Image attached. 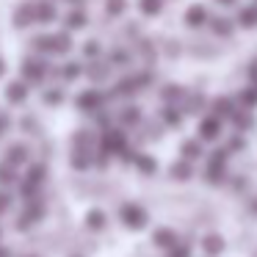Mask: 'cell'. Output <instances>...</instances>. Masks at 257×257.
Returning <instances> with one entry per match:
<instances>
[{
	"mask_svg": "<svg viewBox=\"0 0 257 257\" xmlns=\"http://www.w3.org/2000/svg\"><path fill=\"white\" fill-rule=\"evenodd\" d=\"M119 218H122L124 224H127L130 229H141L147 224V210L141 205H133V202H127V205L119 207Z\"/></svg>",
	"mask_w": 257,
	"mask_h": 257,
	"instance_id": "cell-1",
	"label": "cell"
},
{
	"mask_svg": "<svg viewBox=\"0 0 257 257\" xmlns=\"http://www.w3.org/2000/svg\"><path fill=\"white\" fill-rule=\"evenodd\" d=\"M100 147L105 155H119V152H124V136L119 130H108V133H102Z\"/></svg>",
	"mask_w": 257,
	"mask_h": 257,
	"instance_id": "cell-2",
	"label": "cell"
},
{
	"mask_svg": "<svg viewBox=\"0 0 257 257\" xmlns=\"http://www.w3.org/2000/svg\"><path fill=\"white\" fill-rule=\"evenodd\" d=\"M23 78L36 83V80L45 78V61H36V58H25L23 61Z\"/></svg>",
	"mask_w": 257,
	"mask_h": 257,
	"instance_id": "cell-3",
	"label": "cell"
},
{
	"mask_svg": "<svg viewBox=\"0 0 257 257\" xmlns=\"http://www.w3.org/2000/svg\"><path fill=\"white\" fill-rule=\"evenodd\" d=\"M100 105H102V94L97 89H89V91H83V94L78 97V108H80V111H97Z\"/></svg>",
	"mask_w": 257,
	"mask_h": 257,
	"instance_id": "cell-4",
	"label": "cell"
},
{
	"mask_svg": "<svg viewBox=\"0 0 257 257\" xmlns=\"http://www.w3.org/2000/svg\"><path fill=\"white\" fill-rule=\"evenodd\" d=\"M207 9L205 6H188L185 9V23L191 25V28H199V25H205L207 23Z\"/></svg>",
	"mask_w": 257,
	"mask_h": 257,
	"instance_id": "cell-5",
	"label": "cell"
},
{
	"mask_svg": "<svg viewBox=\"0 0 257 257\" xmlns=\"http://www.w3.org/2000/svg\"><path fill=\"white\" fill-rule=\"evenodd\" d=\"M152 240H155V246H161V249H172V246H177V243H180V240H177V235H174L169 227H161V229H155V235H152Z\"/></svg>",
	"mask_w": 257,
	"mask_h": 257,
	"instance_id": "cell-6",
	"label": "cell"
},
{
	"mask_svg": "<svg viewBox=\"0 0 257 257\" xmlns=\"http://www.w3.org/2000/svg\"><path fill=\"white\" fill-rule=\"evenodd\" d=\"M34 20H36V6H31V3L20 6L17 14H14V23H17V28H28Z\"/></svg>",
	"mask_w": 257,
	"mask_h": 257,
	"instance_id": "cell-7",
	"label": "cell"
},
{
	"mask_svg": "<svg viewBox=\"0 0 257 257\" xmlns=\"http://www.w3.org/2000/svg\"><path fill=\"white\" fill-rule=\"evenodd\" d=\"M218 130H221V124H218V116L202 119V124H199V136H202V139H207V141L218 139Z\"/></svg>",
	"mask_w": 257,
	"mask_h": 257,
	"instance_id": "cell-8",
	"label": "cell"
},
{
	"mask_svg": "<svg viewBox=\"0 0 257 257\" xmlns=\"http://www.w3.org/2000/svg\"><path fill=\"white\" fill-rule=\"evenodd\" d=\"M213 111H216L218 119H232L235 116V102L227 100V97H218V100L213 102Z\"/></svg>",
	"mask_w": 257,
	"mask_h": 257,
	"instance_id": "cell-9",
	"label": "cell"
},
{
	"mask_svg": "<svg viewBox=\"0 0 257 257\" xmlns=\"http://www.w3.org/2000/svg\"><path fill=\"white\" fill-rule=\"evenodd\" d=\"M39 218H42V205H39V202H34V205H31V199H28V207H25V213L20 216V227L36 224Z\"/></svg>",
	"mask_w": 257,
	"mask_h": 257,
	"instance_id": "cell-10",
	"label": "cell"
},
{
	"mask_svg": "<svg viewBox=\"0 0 257 257\" xmlns=\"http://www.w3.org/2000/svg\"><path fill=\"white\" fill-rule=\"evenodd\" d=\"M25 97H28V86L25 83H9V89H6V100L9 102H23Z\"/></svg>",
	"mask_w": 257,
	"mask_h": 257,
	"instance_id": "cell-11",
	"label": "cell"
},
{
	"mask_svg": "<svg viewBox=\"0 0 257 257\" xmlns=\"http://www.w3.org/2000/svg\"><path fill=\"white\" fill-rule=\"evenodd\" d=\"M6 161L9 163H14V166H20V163H25V161H28V150H25V147L23 144H12V147H9V152H6Z\"/></svg>",
	"mask_w": 257,
	"mask_h": 257,
	"instance_id": "cell-12",
	"label": "cell"
},
{
	"mask_svg": "<svg viewBox=\"0 0 257 257\" xmlns=\"http://www.w3.org/2000/svg\"><path fill=\"white\" fill-rule=\"evenodd\" d=\"M69 47H72V42H69V34H67V31H61V34H53V50H56L58 56L69 53Z\"/></svg>",
	"mask_w": 257,
	"mask_h": 257,
	"instance_id": "cell-13",
	"label": "cell"
},
{
	"mask_svg": "<svg viewBox=\"0 0 257 257\" xmlns=\"http://www.w3.org/2000/svg\"><path fill=\"white\" fill-rule=\"evenodd\" d=\"M238 23L243 25V28H254V25H257V6H246V9H240Z\"/></svg>",
	"mask_w": 257,
	"mask_h": 257,
	"instance_id": "cell-14",
	"label": "cell"
},
{
	"mask_svg": "<svg viewBox=\"0 0 257 257\" xmlns=\"http://www.w3.org/2000/svg\"><path fill=\"white\" fill-rule=\"evenodd\" d=\"M202 246H205L207 254H218V251L224 249V238H221V235H205Z\"/></svg>",
	"mask_w": 257,
	"mask_h": 257,
	"instance_id": "cell-15",
	"label": "cell"
},
{
	"mask_svg": "<svg viewBox=\"0 0 257 257\" xmlns=\"http://www.w3.org/2000/svg\"><path fill=\"white\" fill-rule=\"evenodd\" d=\"M53 20H56V6L39 3V6H36V23H53Z\"/></svg>",
	"mask_w": 257,
	"mask_h": 257,
	"instance_id": "cell-16",
	"label": "cell"
},
{
	"mask_svg": "<svg viewBox=\"0 0 257 257\" xmlns=\"http://www.w3.org/2000/svg\"><path fill=\"white\" fill-rule=\"evenodd\" d=\"M172 177L174 180H191V161H185V158H183V161L174 163V166H172Z\"/></svg>",
	"mask_w": 257,
	"mask_h": 257,
	"instance_id": "cell-17",
	"label": "cell"
},
{
	"mask_svg": "<svg viewBox=\"0 0 257 257\" xmlns=\"http://www.w3.org/2000/svg\"><path fill=\"white\" fill-rule=\"evenodd\" d=\"M139 9H141V14H147V17H155V14L163 9V0H139Z\"/></svg>",
	"mask_w": 257,
	"mask_h": 257,
	"instance_id": "cell-18",
	"label": "cell"
},
{
	"mask_svg": "<svg viewBox=\"0 0 257 257\" xmlns=\"http://www.w3.org/2000/svg\"><path fill=\"white\" fill-rule=\"evenodd\" d=\"M14 180H17V174H14V163L3 161L0 163V185H12Z\"/></svg>",
	"mask_w": 257,
	"mask_h": 257,
	"instance_id": "cell-19",
	"label": "cell"
},
{
	"mask_svg": "<svg viewBox=\"0 0 257 257\" xmlns=\"http://www.w3.org/2000/svg\"><path fill=\"white\" fill-rule=\"evenodd\" d=\"M232 122H235V127H238V130H246V127H251V124H254V119H251L249 108H246V111H235Z\"/></svg>",
	"mask_w": 257,
	"mask_h": 257,
	"instance_id": "cell-20",
	"label": "cell"
},
{
	"mask_svg": "<svg viewBox=\"0 0 257 257\" xmlns=\"http://www.w3.org/2000/svg\"><path fill=\"white\" fill-rule=\"evenodd\" d=\"M183 158H185V161H196V158H202L199 141H185V144H183Z\"/></svg>",
	"mask_w": 257,
	"mask_h": 257,
	"instance_id": "cell-21",
	"label": "cell"
},
{
	"mask_svg": "<svg viewBox=\"0 0 257 257\" xmlns=\"http://www.w3.org/2000/svg\"><path fill=\"white\" fill-rule=\"evenodd\" d=\"M86 25V14L83 12H69L67 14V31H78Z\"/></svg>",
	"mask_w": 257,
	"mask_h": 257,
	"instance_id": "cell-22",
	"label": "cell"
},
{
	"mask_svg": "<svg viewBox=\"0 0 257 257\" xmlns=\"http://www.w3.org/2000/svg\"><path fill=\"white\" fill-rule=\"evenodd\" d=\"M86 224H89V229H102V227H105V213H102V210H91L89 216H86Z\"/></svg>",
	"mask_w": 257,
	"mask_h": 257,
	"instance_id": "cell-23",
	"label": "cell"
},
{
	"mask_svg": "<svg viewBox=\"0 0 257 257\" xmlns=\"http://www.w3.org/2000/svg\"><path fill=\"white\" fill-rule=\"evenodd\" d=\"M136 166H139V172H144V174H155V161H152L150 155H139L136 158Z\"/></svg>",
	"mask_w": 257,
	"mask_h": 257,
	"instance_id": "cell-24",
	"label": "cell"
},
{
	"mask_svg": "<svg viewBox=\"0 0 257 257\" xmlns=\"http://www.w3.org/2000/svg\"><path fill=\"white\" fill-rule=\"evenodd\" d=\"M240 105H243V108H254L257 105V89H243V91H240Z\"/></svg>",
	"mask_w": 257,
	"mask_h": 257,
	"instance_id": "cell-25",
	"label": "cell"
},
{
	"mask_svg": "<svg viewBox=\"0 0 257 257\" xmlns=\"http://www.w3.org/2000/svg\"><path fill=\"white\" fill-rule=\"evenodd\" d=\"M213 31H216L218 36H229L232 34V25H229V20L218 17V20H213Z\"/></svg>",
	"mask_w": 257,
	"mask_h": 257,
	"instance_id": "cell-26",
	"label": "cell"
},
{
	"mask_svg": "<svg viewBox=\"0 0 257 257\" xmlns=\"http://www.w3.org/2000/svg\"><path fill=\"white\" fill-rule=\"evenodd\" d=\"M183 94H185V91L180 89V86H166V89L161 91V97H163V100H166V102H174V100H180V97H183Z\"/></svg>",
	"mask_w": 257,
	"mask_h": 257,
	"instance_id": "cell-27",
	"label": "cell"
},
{
	"mask_svg": "<svg viewBox=\"0 0 257 257\" xmlns=\"http://www.w3.org/2000/svg\"><path fill=\"white\" fill-rule=\"evenodd\" d=\"M34 45H36V50H39V53H56V50H53V36H36Z\"/></svg>",
	"mask_w": 257,
	"mask_h": 257,
	"instance_id": "cell-28",
	"label": "cell"
},
{
	"mask_svg": "<svg viewBox=\"0 0 257 257\" xmlns=\"http://www.w3.org/2000/svg\"><path fill=\"white\" fill-rule=\"evenodd\" d=\"M163 122L166 124H180L183 122V113H180L177 108H166V111H163Z\"/></svg>",
	"mask_w": 257,
	"mask_h": 257,
	"instance_id": "cell-29",
	"label": "cell"
},
{
	"mask_svg": "<svg viewBox=\"0 0 257 257\" xmlns=\"http://www.w3.org/2000/svg\"><path fill=\"white\" fill-rule=\"evenodd\" d=\"M105 9H108V14H113V17H116V14L124 12V0H108Z\"/></svg>",
	"mask_w": 257,
	"mask_h": 257,
	"instance_id": "cell-30",
	"label": "cell"
},
{
	"mask_svg": "<svg viewBox=\"0 0 257 257\" xmlns=\"http://www.w3.org/2000/svg\"><path fill=\"white\" fill-rule=\"evenodd\" d=\"M141 119V113H139V108H124V113H122V122H127V124H133V122H139Z\"/></svg>",
	"mask_w": 257,
	"mask_h": 257,
	"instance_id": "cell-31",
	"label": "cell"
},
{
	"mask_svg": "<svg viewBox=\"0 0 257 257\" xmlns=\"http://www.w3.org/2000/svg\"><path fill=\"white\" fill-rule=\"evenodd\" d=\"M172 257H191V246H185V243H177V246H172Z\"/></svg>",
	"mask_w": 257,
	"mask_h": 257,
	"instance_id": "cell-32",
	"label": "cell"
},
{
	"mask_svg": "<svg viewBox=\"0 0 257 257\" xmlns=\"http://www.w3.org/2000/svg\"><path fill=\"white\" fill-rule=\"evenodd\" d=\"M80 75V64H67V67H64V78L67 80H75Z\"/></svg>",
	"mask_w": 257,
	"mask_h": 257,
	"instance_id": "cell-33",
	"label": "cell"
},
{
	"mask_svg": "<svg viewBox=\"0 0 257 257\" xmlns=\"http://www.w3.org/2000/svg\"><path fill=\"white\" fill-rule=\"evenodd\" d=\"M61 100H64L61 91H47V94H45V102H50V105H58Z\"/></svg>",
	"mask_w": 257,
	"mask_h": 257,
	"instance_id": "cell-34",
	"label": "cell"
},
{
	"mask_svg": "<svg viewBox=\"0 0 257 257\" xmlns=\"http://www.w3.org/2000/svg\"><path fill=\"white\" fill-rule=\"evenodd\" d=\"M83 50H86V56H89V58L100 56V45H97V42H86V47H83Z\"/></svg>",
	"mask_w": 257,
	"mask_h": 257,
	"instance_id": "cell-35",
	"label": "cell"
},
{
	"mask_svg": "<svg viewBox=\"0 0 257 257\" xmlns=\"http://www.w3.org/2000/svg\"><path fill=\"white\" fill-rule=\"evenodd\" d=\"M9 205H12V196H9V194H0V213L9 210Z\"/></svg>",
	"mask_w": 257,
	"mask_h": 257,
	"instance_id": "cell-36",
	"label": "cell"
},
{
	"mask_svg": "<svg viewBox=\"0 0 257 257\" xmlns=\"http://www.w3.org/2000/svg\"><path fill=\"white\" fill-rule=\"evenodd\" d=\"M249 78L257 83V61H251V64H249Z\"/></svg>",
	"mask_w": 257,
	"mask_h": 257,
	"instance_id": "cell-37",
	"label": "cell"
},
{
	"mask_svg": "<svg viewBox=\"0 0 257 257\" xmlns=\"http://www.w3.org/2000/svg\"><path fill=\"white\" fill-rule=\"evenodd\" d=\"M240 147H243V141H240V139H232V141H229V147H227V150L232 152V150H240Z\"/></svg>",
	"mask_w": 257,
	"mask_h": 257,
	"instance_id": "cell-38",
	"label": "cell"
},
{
	"mask_svg": "<svg viewBox=\"0 0 257 257\" xmlns=\"http://www.w3.org/2000/svg\"><path fill=\"white\" fill-rule=\"evenodd\" d=\"M124 61H127V56H124V53H113V64H124Z\"/></svg>",
	"mask_w": 257,
	"mask_h": 257,
	"instance_id": "cell-39",
	"label": "cell"
},
{
	"mask_svg": "<svg viewBox=\"0 0 257 257\" xmlns=\"http://www.w3.org/2000/svg\"><path fill=\"white\" fill-rule=\"evenodd\" d=\"M6 124H9V119H3V116H0V133L6 130Z\"/></svg>",
	"mask_w": 257,
	"mask_h": 257,
	"instance_id": "cell-40",
	"label": "cell"
},
{
	"mask_svg": "<svg viewBox=\"0 0 257 257\" xmlns=\"http://www.w3.org/2000/svg\"><path fill=\"white\" fill-rule=\"evenodd\" d=\"M218 3H221V6H232L235 0H218Z\"/></svg>",
	"mask_w": 257,
	"mask_h": 257,
	"instance_id": "cell-41",
	"label": "cell"
},
{
	"mask_svg": "<svg viewBox=\"0 0 257 257\" xmlns=\"http://www.w3.org/2000/svg\"><path fill=\"white\" fill-rule=\"evenodd\" d=\"M0 257H9V251H3V249H0Z\"/></svg>",
	"mask_w": 257,
	"mask_h": 257,
	"instance_id": "cell-42",
	"label": "cell"
},
{
	"mask_svg": "<svg viewBox=\"0 0 257 257\" xmlns=\"http://www.w3.org/2000/svg\"><path fill=\"white\" fill-rule=\"evenodd\" d=\"M3 69H6V67H3V61H0V75H3Z\"/></svg>",
	"mask_w": 257,
	"mask_h": 257,
	"instance_id": "cell-43",
	"label": "cell"
}]
</instances>
